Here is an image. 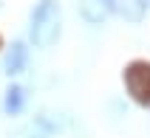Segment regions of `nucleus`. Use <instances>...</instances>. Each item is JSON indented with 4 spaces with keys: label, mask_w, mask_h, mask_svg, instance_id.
I'll list each match as a JSON object with an SVG mask.
<instances>
[{
    "label": "nucleus",
    "mask_w": 150,
    "mask_h": 138,
    "mask_svg": "<svg viewBox=\"0 0 150 138\" xmlns=\"http://www.w3.org/2000/svg\"><path fill=\"white\" fill-rule=\"evenodd\" d=\"M59 34V6L54 0H42L31 20V40L37 48H48Z\"/></svg>",
    "instance_id": "1"
},
{
    "label": "nucleus",
    "mask_w": 150,
    "mask_h": 138,
    "mask_svg": "<svg viewBox=\"0 0 150 138\" xmlns=\"http://www.w3.org/2000/svg\"><path fill=\"white\" fill-rule=\"evenodd\" d=\"M127 88L136 102H150V65H133L127 71Z\"/></svg>",
    "instance_id": "2"
},
{
    "label": "nucleus",
    "mask_w": 150,
    "mask_h": 138,
    "mask_svg": "<svg viewBox=\"0 0 150 138\" xmlns=\"http://www.w3.org/2000/svg\"><path fill=\"white\" fill-rule=\"evenodd\" d=\"M105 8H110L116 17H125L130 23H139L144 17V6H147V0H99Z\"/></svg>",
    "instance_id": "3"
},
{
    "label": "nucleus",
    "mask_w": 150,
    "mask_h": 138,
    "mask_svg": "<svg viewBox=\"0 0 150 138\" xmlns=\"http://www.w3.org/2000/svg\"><path fill=\"white\" fill-rule=\"evenodd\" d=\"M23 65H25V48H23V45H14L11 54L6 57V71L8 73H20Z\"/></svg>",
    "instance_id": "4"
},
{
    "label": "nucleus",
    "mask_w": 150,
    "mask_h": 138,
    "mask_svg": "<svg viewBox=\"0 0 150 138\" xmlns=\"http://www.w3.org/2000/svg\"><path fill=\"white\" fill-rule=\"evenodd\" d=\"M20 107H23V90H20V88H11V90H8V99H6V110L17 113Z\"/></svg>",
    "instance_id": "5"
}]
</instances>
